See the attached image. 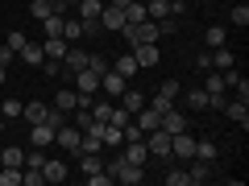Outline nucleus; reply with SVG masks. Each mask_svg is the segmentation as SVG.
<instances>
[{"label":"nucleus","instance_id":"1","mask_svg":"<svg viewBox=\"0 0 249 186\" xmlns=\"http://www.w3.org/2000/svg\"><path fill=\"white\" fill-rule=\"evenodd\" d=\"M79 141H83V128H79V124H71V120H67L58 133H54V145H58L62 153H71V157L79 153Z\"/></svg>","mask_w":249,"mask_h":186},{"label":"nucleus","instance_id":"2","mask_svg":"<svg viewBox=\"0 0 249 186\" xmlns=\"http://www.w3.org/2000/svg\"><path fill=\"white\" fill-rule=\"evenodd\" d=\"M170 157H178V161H191L196 157V137L187 133H170Z\"/></svg>","mask_w":249,"mask_h":186},{"label":"nucleus","instance_id":"3","mask_svg":"<svg viewBox=\"0 0 249 186\" xmlns=\"http://www.w3.org/2000/svg\"><path fill=\"white\" fill-rule=\"evenodd\" d=\"M145 149H150V157H170V133L166 128H150L145 133Z\"/></svg>","mask_w":249,"mask_h":186},{"label":"nucleus","instance_id":"4","mask_svg":"<svg viewBox=\"0 0 249 186\" xmlns=\"http://www.w3.org/2000/svg\"><path fill=\"white\" fill-rule=\"evenodd\" d=\"M100 29H104V33H121L124 29V9H116V4L104 0V9H100Z\"/></svg>","mask_w":249,"mask_h":186},{"label":"nucleus","instance_id":"5","mask_svg":"<svg viewBox=\"0 0 249 186\" xmlns=\"http://www.w3.org/2000/svg\"><path fill=\"white\" fill-rule=\"evenodd\" d=\"M124 87H129V79H124V75H116L112 66L100 75V91H104L108 99H121V91H124Z\"/></svg>","mask_w":249,"mask_h":186},{"label":"nucleus","instance_id":"6","mask_svg":"<svg viewBox=\"0 0 249 186\" xmlns=\"http://www.w3.org/2000/svg\"><path fill=\"white\" fill-rule=\"evenodd\" d=\"M133 58H137V66H158L162 50H158V42H133Z\"/></svg>","mask_w":249,"mask_h":186},{"label":"nucleus","instance_id":"7","mask_svg":"<svg viewBox=\"0 0 249 186\" xmlns=\"http://www.w3.org/2000/svg\"><path fill=\"white\" fill-rule=\"evenodd\" d=\"M124 161H133V166H145L150 161V149H145V137H133V141H124Z\"/></svg>","mask_w":249,"mask_h":186},{"label":"nucleus","instance_id":"8","mask_svg":"<svg viewBox=\"0 0 249 186\" xmlns=\"http://www.w3.org/2000/svg\"><path fill=\"white\" fill-rule=\"evenodd\" d=\"M42 174H46V182H67V178H71V166H67L62 157H46Z\"/></svg>","mask_w":249,"mask_h":186},{"label":"nucleus","instance_id":"9","mask_svg":"<svg viewBox=\"0 0 249 186\" xmlns=\"http://www.w3.org/2000/svg\"><path fill=\"white\" fill-rule=\"evenodd\" d=\"M224 116H229V120H237L241 128H249V99H237V95H232L229 104H224Z\"/></svg>","mask_w":249,"mask_h":186},{"label":"nucleus","instance_id":"10","mask_svg":"<svg viewBox=\"0 0 249 186\" xmlns=\"http://www.w3.org/2000/svg\"><path fill=\"white\" fill-rule=\"evenodd\" d=\"M75 91H83V95H96V91H100V75L88 71V66H83V71H75Z\"/></svg>","mask_w":249,"mask_h":186},{"label":"nucleus","instance_id":"11","mask_svg":"<svg viewBox=\"0 0 249 186\" xmlns=\"http://www.w3.org/2000/svg\"><path fill=\"white\" fill-rule=\"evenodd\" d=\"M29 145L50 149V145H54V128H50V124H29Z\"/></svg>","mask_w":249,"mask_h":186},{"label":"nucleus","instance_id":"12","mask_svg":"<svg viewBox=\"0 0 249 186\" xmlns=\"http://www.w3.org/2000/svg\"><path fill=\"white\" fill-rule=\"evenodd\" d=\"M62 66H67V71H83V66H88V50H79V46H67V54H62Z\"/></svg>","mask_w":249,"mask_h":186},{"label":"nucleus","instance_id":"13","mask_svg":"<svg viewBox=\"0 0 249 186\" xmlns=\"http://www.w3.org/2000/svg\"><path fill=\"white\" fill-rule=\"evenodd\" d=\"M100 9H104V0H79L71 13H75L79 21H100Z\"/></svg>","mask_w":249,"mask_h":186},{"label":"nucleus","instance_id":"14","mask_svg":"<svg viewBox=\"0 0 249 186\" xmlns=\"http://www.w3.org/2000/svg\"><path fill=\"white\" fill-rule=\"evenodd\" d=\"M158 128H166V133H183V128H187V116L175 112V108H166V112H162V120H158Z\"/></svg>","mask_w":249,"mask_h":186},{"label":"nucleus","instance_id":"15","mask_svg":"<svg viewBox=\"0 0 249 186\" xmlns=\"http://www.w3.org/2000/svg\"><path fill=\"white\" fill-rule=\"evenodd\" d=\"M50 13H71V9H62V4H50V0H34V4H29V17H34V21H46Z\"/></svg>","mask_w":249,"mask_h":186},{"label":"nucleus","instance_id":"16","mask_svg":"<svg viewBox=\"0 0 249 186\" xmlns=\"http://www.w3.org/2000/svg\"><path fill=\"white\" fill-rule=\"evenodd\" d=\"M112 71H116V75H124V79H133V75L142 71V66H137V58H133V50H129V54H121V58L112 62Z\"/></svg>","mask_w":249,"mask_h":186},{"label":"nucleus","instance_id":"17","mask_svg":"<svg viewBox=\"0 0 249 186\" xmlns=\"http://www.w3.org/2000/svg\"><path fill=\"white\" fill-rule=\"evenodd\" d=\"M62 37L67 42H83V21L75 13H67V21H62Z\"/></svg>","mask_w":249,"mask_h":186},{"label":"nucleus","instance_id":"18","mask_svg":"<svg viewBox=\"0 0 249 186\" xmlns=\"http://www.w3.org/2000/svg\"><path fill=\"white\" fill-rule=\"evenodd\" d=\"M67 46H71L67 37H46V42H42V54H46V58H58V62H62V54H67Z\"/></svg>","mask_w":249,"mask_h":186},{"label":"nucleus","instance_id":"19","mask_svg":"<svg viewBox=\"0 0 249 186\" xmlns=\"http://www.w3.org/2000/svg\"><path fill=\"white\" fill-rule=\"evenodd\" d=\"M46 112H50V108L37 99V104H25V108H21V120H25V124H42V120H46Z\"/></svg>","mask_w":249,"mask_h":186},{"label":"nucleus","instance_id":"20","mask_svg":"<svg viewBox=\"0 0 249 186\" xmlns=\"http://www.w3.org/2000/svg\"><path fill=\"white\" fill-rule=\"evenodd\" d=\"M145 21V0H129L124 4V25H142Z\"/></svg>","mask_w":249,"mask_h":186},{"label":"nucleus","instance_id":"21","mask_svg":"<svg viewBox=\"0 0 249 186\" xmlns=\"http://www.w3.org/2000/svg\"><path fill=\"white\" fill-rule=\"evenodd\" d=\"M208 178H212V161H199V166L187 170V186H199V182H208Z\"/></svg>","mask_w":249,"mask_h":186},{"label":"nucleus","instance_id":"22","mask_svg":"<svg viewBox=\"0 0 249 186\" xmlns=\"http://www.w3.org/2000/svg\"><path fill=\"white\" fill-rule=\"evenodd\" d=\"M145 178V166H133V161H124V170L116 174V182H129V186H137Z\"/></svg>","mask_w":249,"mask_h":186},{"label":"nucleus","instance_id":"23","mask_svg":"<svg viewBox=\"0 0 249 186\" xmlns=\"http://www.w3.org/2000/svg\"><path fill=\"white\" fill-rule=\"evenodd\" d=\"M21 108H25V104H21V99H0V120H4V124H9V120H17V116H21Z\"/></svg>","mask_w":249,"mask_h":186},{"label":"nucleus","instance_id":"24","mask_svg":"<svg viewBox=\"0 0 249 186\" xmlns=\"http://www.w3.org/2000/svg\"><path fill=\"white\" fill-rule=\"evenodd\" d=\"M75 161H79V170H83V174H96V170H104L100 153H75Z\"/></svg>","mask_w":249,"mask_h":186},{"label":"nucleus","instance_id":"25","mask_svg":"<svg viewBox=\"0 0 249 186\" xmlns=\"http://www.w3.org/2000/svg\"><path fill=\"white\" fill-rule=\"evenodd\" d=\"M54 108H62V112L71 116V112H75V108H79V104H75V91H71V87H62V91H58V95H54Z\"/></svg>","mask_w":249,"mask_h":186},{"label":"nucleus","instance_id":"26","mask_svg":"<svg viewBox=\"0 0 249 186\" xmlns=\"http://www.w3.org/2000/svg\"><path fill=\"white\" fill-rule=\"evenodd\" d=\"M42 58H46V54H42V46H37V42H29L25 50H21V62H25V66H42Z\"/></svg>","mask_w":249,"mask_h":186},{"label":"nucleus","instance_id":"27","mask_svg":"<svg viewBox=\"0 0 249 186\" xmlns=\"http://www.w3.org/2000/svg\"><path fill=\"white\" fill-rule=\"evenodd\" d=\"M121 108H129V112H137V108H145L142 91H133V87H124V91H121Z\"/></svg>","mask_w":249,"mask_h":186},{"label":"nucleus","instance_id":"28","mask_svg":"<svg viewBox=\"0 0 249 186\" xmlns=\"http://www.w3.org/2000/svg\"><path fill=\"white\" fill-rule=\"evenodd\" d=\"M196 157H199V161H216V157H220L216 141H196Z\"/></svg>","mask_w":249,"mask_h":186},{"label":"nucleus","instance_id":"29","mask_svg":"<svg viewBox=\"0 0 249 186\" xmlns=\"http://www.w3.org/2000/svg\"><path fill=\"white\" fill-rule=\"evenodd\" d=\"M229 42V29L224 25H208V50H216V46Z\"/></svg>","mask_w":249,"mask_h":186},{"label":"nucleus","instance_id":"30","mask_svg":"<svg viewBox=\"0 0 249 186\" xmlns=\"http://www.w3.org/2000/svg\"><path fill=\"white\" fill-rule=\"evenodd\" d=\"M104 145H108V149L124 145V128H116V124H104Z\"/></svg>","mask_w":249,"mask_h":186},{"label":"nucleus","instance_id":"31","mask_svg":"<svg viewBox=\"0 0 249 186\" xmlns=\"http://www.w3.org/2000/svg\"><path fill=\"white\" fill-rule=\"evenodd\" d=\"M229 21H232L237 29H245V25H249V4H232V9H229Z\"/></svg>","mask_w":249,"mask_h":186},{"label":"nucleus","instance_id":"32","mask_svg":"<svg viewBox=\"0 0 249 186\" xmlns=\"http://www.w3.org/2000/svg\"><path fill=\"white\" fill-rule=\"evenodd\" d=\"M21 166H25V170H42V166H46V149H37V145H34V149L25 153V161H21Z\"/></svg>","mask_w":249,"mask_h":186},{"label":"nucleus","instance_id":"33","mask_svg":"<svg viewBox=\"0 0 249 186\" xmlns=\"http://www.w3.org/2000/svg\"><path fill=\"white\" fill-rule=\"evenodd\" d=\"M129 120H133V112H129V108H112L104 124H116V128H124V124H129Z\"/></svg>","mask_w":249,"mask_h":186},{"label":"nucleus","instance_id":"34","mask_svg":"<svg viewBox=\"0 0 249 186\" xmlns=\"http://www.w3.org/2000/svg\"><path fill=\"white\" fill-rule=\"evenodd\" d=\"M229 104V91H208V112H224Z\"/></svg>","mask_w":249,"mask_h":186},{"label":"nucleus","instance_id":"35","mask_svg":"<svg viewBox=\"0 0 249 186\" xmlns=\"http://www.w3.org/2000/svg\"><path fill=\"white\" fill-rule=\"evenodd\" d=\"M0 161H4V166H21V161H25V149H17V145H9V149L0 153Z\"/></svg>","mask_w":249,"mask_h":186},{"label":"nucleus","instance_id":"36","mask_svg":"<svg viewBox=\"0 0 249 186\" xmlns=\"http://www.w3.org/2000/svg\"><path fill=\"white\" fill-rule=\"evenodd\" d=\"M187 104H191V108H199V112H208V91H204V87L187 91Z\"/></svg>","mask_w":249,"mask_h":186},{"label":"nucleus","instance_id":"37","mask_svg":"<svg viewBox=\"0 0 249 186\" xmlns=\"http://www.w3.org/2000/svg\"><path fill=\"white\" fill-rule=\"evenodd\" d=\"M4 46H9L13 54H21V50H25V46H29V37L21 33V29H13V33H9V42H4Z\"/></svg>","mask_w":249,"mask_h":186},{"label":"nucleus","instance_id":"38","mask_svg":"<svg viewBox=\"0 0 249 186\" xmlns=\"http://www.w3.org/2000/svg\"><path fill=\"white\" fill-rule=\"evenodd\" d=\"M0 186H21V166H4V174H0Z\"/></svg>","mask_w":249,"mask_h":186},{"label":"nucleus","instance_id":"39","mask_svg":"<svg viewBox=\"0 0 249 186\" xmlns=\"http://www.w3.org/2000/svg\"><path fill=\"white\" fill-rule=\"evenodd\" d=\"M204 91H224V75L220 71H208L204 75Z\"/></svg>","mask_w":249,"mask_h":186},{"label":"nucleus","instance_id":"40","mask_svg":"<svg viewBox=\"0 0 249 186\" xmlns=\"http://www.w3.org/2000/svg\"><path fill=\"white\" fill-rule=\"evenodd\" d=\"M42 75H46V79H58V75H62V62L58 58H42Z\"/></svg>","mask_w":249,"mask_h":186},{"label":"nucleus","instance_id":"41","mask_svg":"<svg viewBox=\"0 0 249 186\" xmlns=\"http://www.w3.org/2000/svg\"><path fill=\"white\" fill-rule=\"evenodd\" d=\"M88 71L104 75V71H108V58H104V54H88Z\"/></svg>","mask_w":249,"mask_h":186},{"label":"nucleus","instance_id":"42","mask_svg":"<svg viewBox=\"0 0 249 186\" xmlns=\"http://www.w3.org/2000/svg\"><path fill=\"white\" fill-rule=\"evenodd\" d=\"M88 112L96 116V120H108V112H112V104H108V99H100V104L91 99V108H88Z\"/></svg>","mask_w":249,"mask_h":186},{"label":"nucleus","instance_id":"43","mask_svg":"<svg viewBox=\"0 0 249 186\" xmlns=\"http://www.w3.org/2000/svg\"><path fill=\"white\" fill-rule=\"evenodd\" d=\"M162 182H166V186H187V170H178V166H175L166 178H162Z\"/></svg>","mask_w":249,"mask_h":186},{"label":"nucleus","instance_id":"44","mask_svg":"<svg viewBox=\"0 0 249 186\" xmlns=\"http://www.w3.org/2000/svg\"><path fill=\"white\" fill-rule=\"evenodd\" d=\"M158 95H166V99H175V95H178V83H175V79H162V87H158Z\"/></svg>","mask_w":249,"mask_h":186},{"label":"nucleus","instance_id":"45","mask_svg":"<svg viewBox=\"0 0 249 186\" xmlns=\"http://www.w3.org/2000/svg\"><path fill=\"white\" fill-rule=\"evenodd\" d=\"M104 170H108V174H112V182H116V174H121V170H124V157H108V161H104Z\"/></svg>","mask_w":249,"mask_h":186},{"label":"nucleus","instance_id":"46","mask_svg":"<svg viewBox=\"0 0 249 186\" xmlns=\"http://www.w3.org/2000/svg\"><path fill=\"white\" fill-rule=\"evenodd\" d=\"M150 108H154V112H166V108H175V99H166V95H154V99H150Z\"/></svg>","mask_w":249,"mask_h":186},{"label":"nucleus","instance_id":"47","mask_svg":"<svg viewBox=\"0 0 249 186\" xmlns=\"http://www.w3.org/2000/svg\"><path fill=\"white\" fill-rule=\"evenodd\" d=\"M9 62H13V50H9V46H0V66H9Z\"/></svg>","mask_w":249,"mask_h":186},{"label":"nucleus","instance_id":"48","mask_svg":"<svg viewBox=\"0 0 249 186\" xmlns=\"http://www.w3.org/2000/svg\"><path fill=\"white\" fill-rule=\"evenodd\" d=\"M58 4H62V9H75V4H79V0H58Z\"/></svg>","mask_w":249,"mask_h":186},{"label":"nucleus","instance_id":"49","mask_svg":"<svg viewBox=\"0 0 249 186\" xmlns=\"http://www.w3.org/2000/svg\"><path fill=\"white\" fill-rule=\"evenodd\" d=\"M4 79H9V66H0V83H4Z\"/></svg>","mask_w":249,"mask_h":186},{"label":"nucleus","instance_id":"50","mask_svg":"<svg viewBox=\"0 0 249 186\" xmlns=\"http://www.w3.org/2000/svg\"><path fill=\"white\" fill-rule=\"evenodd\" d=\"M0 29H4V25H0Z\"/></svg>","mask_w":249,"mask_h":186}]
</instances>
